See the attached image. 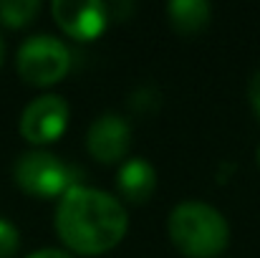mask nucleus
Returning a JSON list of instances; mask_svg holds the SVG:
<instances>
[{
    "mask_svg": "<svg viewBox=\"0 0 260 258\" xmlns=\"http://www.w3.org/2000/svg\"><path fill=\"white\" fill-rule=\"evenodd\" d=\"M248 99H250V106H253L255 117L260 119V71L250 79V84H248Z\"/></svg>",
    "mask_w": 260,
    "mask_h": 258,
    "instance_id": "f8f14e48",
    "label": "nucleus"
},
{
    "mask_svg": "<svg viewBox=\"0 0 260 258\" xmlns=\"http://www.w3.org/2000/svg\"><path fill=\"white\" fill-rule=\"evenodd\" d=\"M51 13L74 41H93L109 25V8L101 0H53Z\"/></svg>",
    "mask_w": 260,
    "mask_h": 258,
    "instance_id": "423d86ee",
    "label": "nucleus"
},
{
    "mask_svg": "<svg viewBox=\"0 0 260 258\" xmlns=\"http://www.w3.org/2000/svg\"><path fill=\"white\" fill-rule=\"evenodd\" d=\"M116 187L126 203L144 205L157 192V170L147 157H129L116 172Z\"/></svg>",
    "mask_w": 260,
    "mask_h": 258,
    "instance_id": "6e6552de",
    "label": "nucleus"
},
{
    "mask_svg": "<svg viewBox=\"0 0 260 258\" xmlns=\"http://www.w3.org/2000/svg\"><path fill=\"white\" fill-rule=\"evenodd\" d=\"M18 246H20L18 228L8 218H0V258H13L18 253Z\"/></svg>",
    "mask_w": 260,
    "mask_h": 258,
    "instance_id": "9b49d317",
    "label": "nucleus"
},
{
    "mask_svg": "<svg viewBox=\"0 0 260 258\" xmlns=\"http://www.w3.org/2000/svg\"><path fill=\"white\" fill-rule=\"evenodd\" d=\"M255 162H258V167H260V147H258V152H255Z\"/></svg>",
    "mask_w": 260,
    "mask_h": 258,
    "instance_id": "2eb2a0df",
    "label": "nucleus"
},
{
    "mask_svg": "<svg viewBox=\"0 0 260 258\" xmlns=\"http://www.w3.org/2000/svg\"><path fill=\"white\" fill-rule=\"evenodd\" d=\"M167 18L177 33L194 36L210 25L212 5L207 0H172L167 5Z\"/></svg>",
    "mask_w": 260,
    "mask_h": 258,
    "instance_id": "1a4fd4ad",
    "label": "nucleus"
},
{
    "mask_svg": "<svg viewBox=\"0 0 260 258\" xmlns=\"http://www.w3.org/2000/svg\"><path fill=\"white\" fill-rule=\"evenodd\" d=\"M13 177L23 192L36 197H63L66 192L81 185L79 170H74L69 162L46 150L20 155L13 167Z\"/></svg>",
    "mask_w": 260,
    "mask_h": 258,
    "instance_id": "7ed1b4c3",
    "label": "nucleus"
},
{
    "mask_svg": "<svg viewBox=\"0 0 260 258\" xmlns=\"http://www.w3.org/2000/svg\"><path fill=\"white\" fill-rule=\"evenodd\" d=\"M38 0H0V23L8 28H23L38 15Z\"/></svg>",
    "mask_w": 260,
    "mask_h": 258,
    "instance_id": "9d476101",
    "label": "nucleus"
},
{
    "mask_svg": "<svg viewBox=\"0 0 260 258\" xmlns=\"http://www.w3.org/2000/svg\"><path fill=\"white\" fill-rule=\"evenodd\" d=\"M129 228L126 208L96 187H74L56 208V233L79 256H101L116 248Z\"/></svg>",
    "mask_w": 260,
    "mask_h": 258,
    "instance_id": "f257e3e1",
    "label": "nucleus"
},
{
    "mask_svg": "<svg viewBox=\"0 0 260 258\" xmlns=\"http://www.w3.org/2000/svg\"><path fill=\"white\" fill-rule=\"evenodd\" d=\"M3 59H5V46H3V38H0V66H3Z\"/></svg>",
    "mask_w": 260,
    "mask_h": 258,
    "instance_id": "4468645a",
    "label": "nucleus"
},
{
    "mask_svg": "<svg viewBox=\"0 0 260 258\" xmlns=\"http://www.w3.org/2000/svg\"><path fill=\"white\" fill-rule=\"evenodd\" d=\"M88 155L99 160L101 165H114L121 162L132 147V124L121 114H101L99 119L91 122L86 132Z\"/></svg>",
    "mask_w": 260,
    "mask_h": 258,
    "instance_id": "0eeeda50",
    "label": "nucleus"
},
{
    "mask_svg": "<svg viewBox=\"0 0 260 258\" xmlns=\"http://www.w3.org/2000/svg\"><path fill=\"white\" fill-rule=\"evenodd\" d=\"M69 101L58 94L33 99L20 114V134L25 142L41 147L56 142L69 127Z\"/></svg>",
    "mask_w": 260,
    "mask_h": 258,
    "instance_id": "39448f33",
    "label": "nucleus"
},
{
    "mask_svg": "<svg viewBox=\"0 0 260 258\" xmlns=\"http://www.w3.org/2000/svg\"><path fill=\"white\" fill-rule=\"evenodd\" d=\"M167 233L174 248L187 258H217L230 243V225L225 215L202 200H184L174 205L167 218Z\"/></svg>",
    "mask_w": 260,
    "mask_h": 258,
    "instance_id": "f03ea898",
    "label": "nucleus"
},
{
    "mask_svg": "<svg viewBox=\"0 0 260 258\" xmlns=\"http://www.w3.org/2000/svg\"><path fill=\"white\" fill-rule=\"evenodd\" d=\"M28 258H74V256H71V253H66V251H58V248H43V251L30 253Z\"/></svg>",
    "mask_w": 260,
    "mask_h": 258,
    "instance_id": "ddd939ff",
    "label": "nucleus"
},
{
    "mask_svg": "<svg viewBox=\"0 0 260 258\" xmlns=\"http://www.w3.org/2000/svg\"><path fill=\"white\" fill-rule=\"evenodd\" d=\"M71 48L48 33L30 36L18 48V74L30 86H53L71 71Z\"/></svg>",
    "mask_w": 260,
    "mask_h": 258,
    "instance_id": "20e7f679",
    "label": "nucleus"
}]
</instances>
